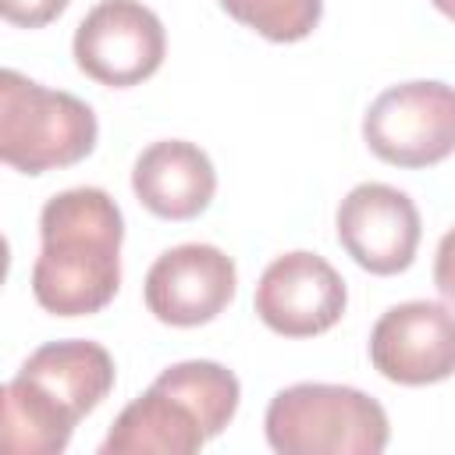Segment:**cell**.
Wrapping results in <instances>:
<instances>
[{"label":"cell","instance_id":"cell-1","mask_svg":"<svg viewBox=\"0 0 455 455\" xmlns=\"http://www.w3.org/2000/svg\"><path fill=\"white\" fill-rule=\"evenodd\" d=\"M39 238L32 295L46 313L89 316L117 295L124 217L103 188L82 185L46 199Z\"/></svg>","mask_w":455,"mask_h":455},{"label":"cell","instance_id":"cell-2","mask_svg":"<svg viewBox=\"0 0 455 455\" xmlns=\"http://www.w3.org/2000/svg\"><path fill=\"white\" fill-rule=\"evenodd\" d=\"M114 387V359L85 338L39 345L4 384L0 441L11 455H57Z\"/></svg>","mask_w":455,"mask_h":455},{"label":"cell","instance_id":"cell-3","mask_svg":"<svg viewBox=\"0 0 455 455\" xmlns=\"http://www.w3.org/2000/svg\"><path fill=\"white\" fill-rule=\"evenodd\" d=\"M238 377L213 359H185L167 366L135 402L121 409L103 455H192L217 437L235 409Z\"/></svg>","mask_w":455,"mask_h":455},{"label":"cell","instance_id":"cell-4","mask_svg":"<svg viewBox=\"0 0 455 455\" xmlns=\"http://www.w3.org/2000/svg\"><path fill=\"white\" fill-rule=\"evenodd\" d=\"M267 444L281 455H380L387 412L348 384H291L267 405Z\"/></svg>","mask_w":455,"mask_h":455},{"label":"cell","instance_id":"cell-5","mask_svg":"<svg viewBox=\"0 0 455 455\" xmlns=\"http://www.w3.org/2000/svg\"><path fill=\"white\" fill-rule=\"evenodd\" d=\"M96 114L85 100L46 89L14 68L0 71V160L25 174L71 167L96 146Z\"/></svg>","mask_w":455,"mask_h":455},{"label":"cell","instance_id":"cell-6","mask_svg":"<svg viewBox=\"0 0 455 455\" xmlns=\"http://www.w3.org/2000/svg\"><path fill=\"white\" fill-rule=\"evenodd\" d=\"M363 139L395 167H430L455 153V85L416 78L384 89L366 117Z\"/></svg>","mask_w":455,"mask_h":455},{"label":"cell","instance_id":"cell-7","mask_svg":"<svg viewBox=\"0 0 455 455\" xmlns=\"http://www.w3.org/2000/svg\"><path fill=\"white\" fill-rule=\"evenodd\" d=\"M75 64L114 89L146 82L167 53L160 18L142 0H100L75 28Z\"/></svg>","mask_w":455,"mask_h":455},{"label":"cell","instance_id":"cell-8","mask_svg":"<svg viewBox=\"0 0 455 455\" xmlns=\"http://www.w3.org/2000/svg\"><path fill=\"white\" fill-rule=\"evenodd\" d=\"M370 363L405 387L448 380L455 373V313L427 299L384 309L370 331Z\"/></svg>","mask_w":455,"mask_h":455},{"label":"cell","instance_id":"cell-9","mask_svg":"<svg viewBox=\"0 0 455 455\" xmlns=\"http://www.w3.org/2000/svg\"><path fill=\"white\" fill-rule=\"evenodd\" d=\"M348 291L341 274L316 252L295 249L277 256L256 284V316L284 338L331 331L345 313Z\"/></svg>","mask_w":455,"mask_h":455},{"label":"cell","instance_id":"cell-10","mask_svg":"<svg viewBox=\"0 0 455 455\" xmlns=\"http://www.w3.org/2000/svg\"><path fill=\"white\" fill-rule=\"evenodd\" d=\"M235 259L206 242H185L160 252L146 274V306L160 323L199 327L224 313L235 299Z\"/></svg>","mask_w":455,"mask_h":455},{"label":"cell","instance_id":"cell-11","mask_svg":"<svg viewBox=\"0 0 455 455\" xmlns=\"http://www.w3.org/2000/svg\"><path fill=\"white\" fill-rule=\"evenodd\" d=\"M338 242L370 274H402L419 249V210L416 203L384 181L355 185L338 206Z\"/></svg>","mask_w":455,"mask_h":455},{"label":"cell","instance_id":"cell-12","mask_svg":"<svg viewBox=\"0 0 455 455\" xmlns=\"http://www.w3.org/2000/svg\"><path fill=\"white\" fill-rule=\"evenodd\" d=\"M132 188L149 213L164 220H192L210 206L217 192V171L196 142L160 139L139 153L132 167Z\"/></svg>","mask_w":455,"mask_h":455},{"label":"cell","instance_id":"cell-13","mask_svg":"<svg viewBox=\"0 0 455 455\" xmlns=\"http://www.w3.org/2000/svg\"><path fill=\"white\" fill-rule=\"evenodd\" d=\"M220 7L235 21L256 28L270 43L306 39L320 25V14H323L320 0H220Z\"/></svg>","mask_w":455,"mask_h":455},{"label":"cell","instance_id":"cell-14","mask_svg":"<svg viewBox=\"0 0 455 455\" xmlns=\"http://www.w3.org/2000/svg\"><path fill=\"white\" fill-rule=\"evenodd\" d=\"M68 7V0H0V11L11 25L21 28H43L50 25L60 11Z\"/></svg>","mask_w":455,"mask_h":455},{"label":"cell","instance_id":"cell-15","mask_svg":"<svg viewBox=\"0 0 455 455\" xmlns=\"http://www.w3.org/2000/svg\"><path fill=\"white\" fill-rule=\"evenodd\" d=\"M434 284L444 295V302L455 306V228H448L437 242V256H434Z\"/></svg>","mask_w":455,"mask_h":455},{"label":"cell","instance_id":"cell-16","mask_svg":"<svg viewBox=\"0 0 455 455\" xmlns=\"http://www.w3.org/2000/svg\"><path fill=\"white\" fill-rule=\"evenodd\" d=\"M430 4H434L441 14H448V18L455 21V0H430Z\"/></svg>","mask_w":455,"mask_h":455}]
</instances>
